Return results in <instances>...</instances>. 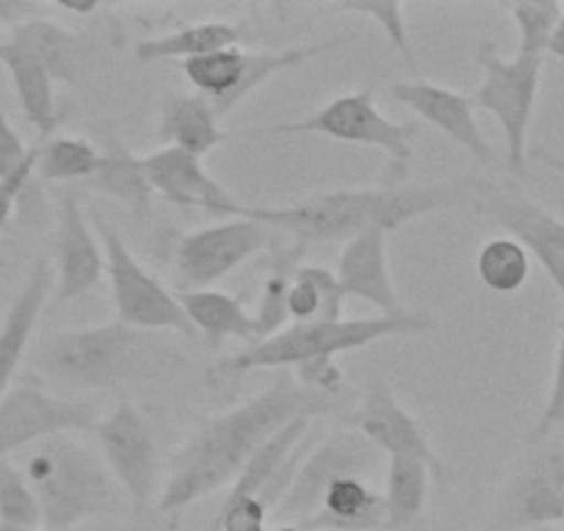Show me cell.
<instances>
[{
	"label": "cell",
	"mask_w": 564,
	"mask_h": 531,
	"mask_svg": "<svg viewBox=\"0 0 564 531\" xmlns=\"http://www.w3.org/2000/svg\"><path fill=\"white\" fill-rule=\"evenodd\" d=\"M547 53L556 58H564V14H562V20H558L556 31H553V40H551V45H547Z\"/></svg>",
	"instance_id": "obj_46"
},
{
	"label": "cell",
	"mask_w": 564,
	"mask_h": 531,
	"mask_svg": "<svg viewBox=\"0 0 564 531\" xmlns=\"http://www.w3.org/2000/svg\"><path fill=\"white\" fill-rule=\"evenodd\" d=\"M31 153H34V148H25L12 122L0 113V181L14 175L31 159Z\"/></svg>",
	"instance_id": "obj_42"
},
{
	"label": "cell",
	"mask_w": 564,
	"mask_h": 531,
	"mask_svg": "<svg viewBox=\"0 0 564 531\" xmlns=\"http://www.w3.org/2000/svg\"><path fill=\"white\" fill-rule=\"evenodd\" d=\"M525 531H564V525H542V529H525Z\"/></svg>",
	"instance_id": "obj_49"
},
{
	"label": "cell",
	"mask_w": 564,
	"mask_h": 531,
	"mask_svg": "<svg viewBox=\"0 0 564 531\" xmlns=\"http://www.w3.org/2000/svg\"><path fill=\"white\" fill-rule=\"evenodd\" d=\"M437 318L430 311H406L401 316L373 318H340V322H307L289 324L282 333L247 346L238 355L221 357L210 366V377L219 382L241 377L249 371H269V368H296L307 360L338 357L344 351L366 349L395 335H426L435 333Z\"/></svg>",
	"instance_id": "obj_5"
},
{
	"label": "cell",
	"mask_w": 564,
	"mask_h": 531,
	"mask_svg": "<svg viewBox=\"0 0 564 531\" xmlns=\"http://www.w3.org/2000/svg\"><path fill=\"white\" fill-rule=\"evenodd\" d=\"M106 252L95 225L80 205L78 192H64L58 199L56 238H53V278L62 302L78 300L102 283Z\"/></svg>",
	"instance_id": "obj_16"
},
{
	"label": "cell",
	"mask_w": 564,
	"mask_h": 531,
	"mask_svg": "<svg viewBox=\"0 0 564 531\" xmlns=\"http://www.w3.org/2000/svg\"><path fill=\"white\" fill-rule=\"evenodd\" d=\"M340 410V399L300 388L291 373H282L247 402L205 419L194 435L172 454L153 512L175 520L192 503L230 487L243 465L274 432L294 419H322Z\"/></svg>",
	"instance_id": "obj_1"
},
{
	"label": "cell",
	"mask_w": 564,
	"mask_h": 531,
	"mask_svg": "<svg viewBox=\"0 0 564 531\" xmlns=\"http://www.w3.org/2000/svg\"><path fill=\"white\" fill-rule=\"evenodd\" d=\"M481 177H454L441 183H379L373 188H338L313 194L282 208L247 205L241 219L260 221L302 243H349L368 230L393 232L421 216L470 208Z\"/></svg>",
	"instance_id": "obj_2"
},
{
	"label": "cell",
	"mask_w": 564,
	"mask_h": 531,
	"mask_svg": "<svg viewBox=\"0 0 564 531\" xmlns=\"http://www.w3.org/2000/svg\"><path fill=\"white\" fill-rule=\"evenodd\" d=\"M318 316H322V291L307 272V266H300L289 291V318H294V324H307L318 322Z\"/></svg>",
	"instance_id": "obj_40"
},
{
	"label": "cell",
	"mask_w": 564,
	"mask_h": 531,
	"mask_svg": "<svg viewBox=\"0 0 564 531\" xmlns=\"http://www.w3.org/2000/svg\"><path fill=\"white\" fill-rule=\"evenodd\" d=\"M159 523H166V520L159 518L155 512H153V518H150V512H148V514H133V520H130V523L108 525V529H102V531H155L159 529Z\"/></svg>",
	"instance_id": "obj_44"
},
{
	"label": "cell",
	"mask_w": 564,
	"mask_h": 531,
	"mask_svg": "<svg viewBox=\"0 0 564 531\" xmlns=\"http://www.w3.org/2000/svg\"><path fill=\"white\" fill-rule=\"evenodd\" d=\"M23 474L36 492L47 531H73L86 520L113 518L130 507L106 459L73 435L36 443L25 454Z\"/></svg>",
	"instance_id": "obj_4"
},
{
	"label": "cell",
	"mask_w": 564,
	"mask_h": 531,
	"mask_svg": "<svg viewBox=\"0 0 564 531\" xmlns=\"http://www.w3.org/2000/svg\"><path fill=\"white\" fill-rule=\"evenodd\" d=\"M100 166V148L89 139L53 137L36 144V181L86 183Z\"/></svg>",
	"instance_id": "obj_30"
},
{
	"label": "cell",
	"mask_w": 564,
	"mask_h": 531,
	"mask_svg": "<svg viewBox=\"0 0 564 531\" xmlns=\"http://www.w3.org/2000/svg\"><path fill=\"white\" fill-rule=\"evenodd\" d=\"M333 9L346 14H360V18L373 20L379 25L388 42L393 45V51L410 64L412 69L417 67L415 51L410 45V31H406L404 20V3L401 0H346V3H335Z\"/></svg>",
	"instance_id": "obj_35"
},
{
	"label": "cell",
	"mask_w": 564,
	"mask_h": 531,
	"mask_svg": "<svg viewBox=\"0 0 564 531\" xmlns=\"http://www.w3.org/2000/svg\"><path fill=\"white\" fill-rule=\"evenodd\" d=\"M34 366L64 388L113 390L175 377L186 366V355L166 333L108 322L47 335L36 349Z\"/></svg>",
	"instance_id": "obj_3"
},
{
	"label": "cell",
	"mask_w": 564,
	"mask_h": 531,
	"mask_svg": "<svg viewBox=\"0 0 564 531\" xmlns=\"http://www.w3.org/2000/svg\"><path fill=\"white\" fill-rule=\"evenodd\" d=\"M305 252L307 243L296 241V238H291V243L274 241V247L269 249V266H265L263 283H260L258 311L252 313L254 327H258V344L289 327L285 324L289 322V291L294 285Z\"/></svg>",
	"instance_id": "obj_27"
},
{
	"label": "cell",
	"mask_w": 564,
	"mask_h": 531,
	"mask_svg": "<svg viewBox=\"0 0 564 531\" xmlns=\"http://www.w3.org/2000/svg\"><path fill=\"white\" fill-rule=\"evenodd\" d=\"M0 531H47V529H42V525H36V529H18V525H0Z\"/></svg>",
	"instance_id": "obj_48"
},
{
	"label": "cell",
	"mask_w": 564,
	"mask_h": 531,
	"mask_svg": "<svg viewBox=\"0 0 564 531\" xmlns=\"http://www.w3.org/2000/svg\"><path fill=\"white\" fill-rule=\"evenodd\" d=\"M241 42H247L243 25L230 23V20H203V23L186 25L172 34L135 42L133 53L141 64L172 62V58L188 62V58L208 56V53L225 51V47H241Z\"/></svg>",
	"instance_id": "obj_26"
},
{
	"label": "cell",
	"mask_w": 564,
	"mask_h": 531,
	"mask_svg": "<svg viewBox=\"0 0 564 531\" xmlns=\"http://www.w3.org/2000/svg\"><path fill=\"white\" fill-rule=\"evenodd\" d=\"M144 172L153 194L177 208H197L219 219H241L247 205L238 203L203 166V159L177 148H161L144 155Z\"/></svg>",
	"instance_id": "obj_18"
},
{
	"label": "cell",
	"mask_w": 564,
	"mask_h": 531,
	"mask_svg": "<svg viewBox=\"0 0 564 531\" xmlns=\"http://www.w3.org/2000/svg\"><path fill=\"white\" fill-rule=\"evenodd\" d=\"M91 225L106 252V274L111 283L117 322L133 329H148V333H177L183 338H194L197 333L188 324L175 291L166 289L153 272H148V266L130 252L122 232L108 225L97 210L91 214Z\"/></svg>",
	"instance_id": "obj_8"
},
{
	"label": "cell",
	"mask_w": 564,
	"mask_h": 531,
	"mask_svg": "<svg viewBox=\"0 0 564 531\" xmlns=\"http://www.w3.org/2000/svg\"><path fill=\"white\" fill-rule=\"evenodd\" d=\"M3 40H7V31L0 29V42H3Z\"/></svg>",
	"instance_id": "obj_50"
},
{
	"label": "cell",
	"mask_w": 564,
	"mask_h": 531,
	"mask_svg": "<svg viewBox=\"0 0 564 531\" xmlns=\"http://www.w3.org/2000/svg\"><path fill=\"white\" fill-rule=\"evenodd\" d=\"M507 12L518 25V56H545L564 9L553 0H520L507 3Z\"/></svg>",
	"instance_id": "obj_33"
},
{
	"label": "cell",
	"mask_w": 564,
	"mask_h": 531,
	"mask_svg": "<svg viewBox=\"0 0 564 531\" xmlns=\"http://www.w3.org/2000/svg\"><path fill=\"white\" fill-rule=\"evenodd\" d=\"M558 432H564V316L558 324V344H556V362H553V382L551 393L545 399V408L536 415L534 426L525 435V446H540L551 441Z\"/></svg>",
	"instance_id": "obj_36"
},
{
	"label": "cell",
	"mask_w": 564,
	"mask_h": 531,
	"mask_svg": "<svg viewBox=\"0 0 564 531\" xmlns=\"http://www.w3.org/2000/svg\"><path fill=\"white\" fill-rule=\"evenodd\" d=\"M219 122V113L208 97L197 91L194 95L172 91L161 102L159 139L164 148H177L194 159H205L230 139V133H225Z\"/></svg>",
	"instance_id": "obj_22"
},
{
	"label": "cell",
	"mask_w": 564,
	"mask_h": 531,
	"mask_svg": "<svg viewBox=\"0 0 564 531\" xmlns=\"http://www.w3.org/2000/svg\"><path fill=\"white\" fill-rule=\"evenodd\" d=\"M470 208L490 219L520 243L545 269L551 283L564 296V221L536 205L512 183L481 181Z\"/></svg>",
	"instance_id": "obj_13"
},
{
	"label": "cell",
	"mask_w": 564,
	"mask_h": 531,
	"mask_svg": "<svg viewBox=\"0 0 564 531\" xmlns=\"http://www.w3.org/2000/svg\"><path fill=\"white\" fill-rule=\"evenodd\" d=\"M529 159H534L536 164H542L545 170H551V172H558V175L564 177V153H553V150L534 148V150H529Z\"/></svg>",
	"instance_id": "obj_45"
},
{
	"label": "cell",
	"mask_w": 564,
	"mask_h": 531,
	"mask_svg": "<svg viewBox=\"0 0 564 531\" xmlns=\"http://www.w3.org/2000/svg\"><path fill=\"white\" fill-rule=\"evenodd\" d=\"M399 106L410 108L415 117L437 128L446 139H452L457 148L474 155L481 166L496 164V150L481 133V124L476 119V102L470 95L452 89V86L430 84V80H401L390 89Z\"/></svg>",
	"instance_id": "obj_17"
},
{
	"label": "cell",
	"mask_w": 564,
	"mask_h": 531,
	"mask_svg": "<svg viewBox=\"0 0 564 531\" xmlns=\"http://www.w3.org/2000/svg\"><path fill=\"white\" fill-rule=\"evenodd\" d=\"M265 531H305V529H302L300 523H276V525H271V529H265Z\"/></svg>",
	"instance_id": "obj_47"
},
{
	"label": "cell",
	"mask_w": 564,
	"mask_h": 531,
	"mask_svg": "<svg viewBox=\"0 0 564 531\" xmlns=\"http://www.w3.org/2000/svg\"><path fill=\"white\" fill-rule=\"evenodd\" d=\"M0 67L12 78L14 97H18L25 122L40 133L42 142L53 139L64 113L58 111L56 80L51 78V73L36 62L34 53L9 36L0 42Z\"/></svg>",
	"instance_id": "obj_21"
},
{
	"label": "cell",
	"mask_w": 564,
	"mask_h": 531,
	"mask_svg": "<svg viewBox=\"0 0 564 531\" xmlns=\"http://www.w3.org/2000/svg\"><path fill=\"white\" fill-rule=\"evenodd\" d=\"M476 274L492 294H518L531 278V254L514 238H490L476 254Z\"/></svg>",
	"instance_id": "obj_31"
},
{
	"label": "cell",
	"mask_w": 564,
	"mask_h": 531,
	"mask_svg": "<svg viewBox=\"0 0 564 531\" xmlns=\"http://www.w3.org/2000/svg\"><path fill=\"white\" fill-rule=\"evenodd\" d=\"M183 313L194 333L203 335L208 344L219 346L227 338L243 340L247 346L258 344V327L254 316L243 307L238 296L225 294V291L203 289V291H175Z\"/></svg>",
	"instance_id": "obj_25"
},
{
	"label": "cell",
	"mask_w": 564,
	"mask_h": 531,
	"mask_svg": "<svg viewBox=\"0 0 564 531\" xmlns=\"http://www.w3.org/2000/svg\"><path fill=\"white\" fill-rule=\"evenodd\" d=\"M0 525H18V529L42 525L36 492L31 490L23 468H18L12 459H0Z\"/></svg>",
	"instance_id": "obj_34"
},
{
	"label": "cell",
	"mask_w": 564,
	"mask_h": 531,
	"mask_svg": "<svg viewBox=\"0 0 564 531\" xmlns=\"http://www.w3.org/2000/svg\"><path fill=\"white\" fill-rule=\"evenodd\" d=\"M307 272H311V278L316 280L318 291H322V316H318V322H340V318H344L346 296L344 291H340L335 272H329L327 266H318V263L307 266Z\"/></svg>",
	"instance_id": "obj_41"
},
{
	"label": "cell",
	"mask_w": 564,
	"mask_h": 531,
	"mask_svg": "<svg viewBox=\"0 0 564 531\" xmlns=\"http://www.w3.org/2000/svg\"><path fill=\"white\" fill-rule=\"evenodd\" d=\"M351 426L384 457L417 459L432 470L437 485L452 479V468L435 452L421 421L399 402L382 373H368L360 404L351 413Z\"/></svg>",
	"instance_id": "obj_15"
},
{
	"label": "cell",
	"mask_w": 564,
	"mask_h": 531,
	"mask_svg": "<svg viewBox=\"0 0 564 531\" xmlns=\"http://www.w3.org/2000/svg\"><path fill=\"white\" fill-rule=\"evenodd\" d=\"M271 509L260 496H227L219 509L216 525L219 531H265L269 529Z\"/></svg>",
	"instance_id": "obj_37"
},
{
	"label": "cell",
	"mask_w": 564,
	"mask_h": 531,
	"mask_svg": "<svg viewBox=\"0 0 564 531\" xmlns=\"http://www.w3.org/2000/svg\"><path fill=\"white\" fill-rule=\"evenodd\" d=\"M84 188L124 205L135 216H148L153 210L155 194L144 172V155H135L133 150L124 148L113 133H102L100 166L84 183Z\"/></svg>",
	"instance_id": "obj_23"
},
{
	"label": "cell",
	"mask_w": 564,
	"mask_h": 531,
	"mask_svg": "<svg viewBox=\"0 0 564 531\" xmlns=\"http://www.w3.org/2000/svg\"><path fill=\"white\" fill-rule=\"evenodd\" d=\"M97 408L47 393L36 382H20L0 399V459L56 435L97 430Z\"/></svg>",
	"instance_id": "obj_14"
},
{
	"label": "cell",
	"mask_w": 564,
	"mask_h": 531,
	"mask_svg": "<svg viewBox=\"0 0 564 531\" xmlns=\"http://www.w3.org/2000/svg\"><path fill=\"white\" fill-rule=\"evenodd\" d=\"M29 194H40V181H36V148L34 153H31V159L25 161L14 175L0 181V232L7 230L14 210H18L20 205H25V197H29Z\"/></svg>",
	"instance_id": "obj_38"
},
{
	"label": "cell",
	"mask_w": 564,
	"mask_h": 531,
	"mask_svg": "<svg viewBox=\"0 0 564 531\" xmlns=\"http://www.w3.org/2000/svg\"><path fill=\"white\" fill-rule=\"evenodd\" d=\"M53 289H56L53 263L47 258H36L31 263L23 289L18 291L9 311L3 313V322H0V399L12 390L20 362L29 355L31 338H34L36 324H40V316Z\"/></svg>",
	"instance_id": "obj_20"
},
{
	"label": "cell",
	"mask_w": 564,
	"mask_h": 531,
	"mask_svg": "<svg viewBox=\"0 0 564 531\" xmlns=\"http://www.w3.org/2000/svg\"><path fill=\"white\" fill-rule=\"evenodd\" d=\"M564 523V443L529 446L498 490L492 512L479 531H525Z\"/></svg>",
	"instance_id": "obj_9"
},
{
	"label": "cell",
	"mask_w": 564,
	"mask_h": 531,
	"mask_svg": "<svg viewBox=\"0 0 564 531\" xmlns=\"http://www.w3.org/2000/svg\"><path fill=\"white\" fill-rule=\"evenodd\" d=\"M51 12V7L45 3H34V0H0V29L14 31L25 23H34L42 20Z\"/></svg>",
	"instance_id": "obj_43"
},
{
	"label": "cell",
	"mask_w": 564,
	"mask_h": 531,
	"mask_svg": "<svg viewBox=\"0 0 564 531\" xmlns=\"http://www.w3.org/2000/svg\"><path fill=\"white\" fill-rule=\"evenodd\" d=\"M274 232L252 219H225L219 225L186 232L177 238L172 252L175 291L210 289L254 254L269 252L274 247Z\"/></svg>",
	"instance_id": "obj_11"
},
{
	"label": "cell",
	"mask_w": 564,
	"mask_h": 531,
	"mask_svg": "<svg viewBox=\"0 0 564 531\" xmlns=\"http://www.w3.org/2000/svg\"><path fill=\"white\" fill-rule=\"evenodd\" d=\"M97 443L133 514H148L161 496V459L153 426L130 399H119L97 421Z\"/></svg>",
	"instance_id": "obj_10"
},
{
	"label": "cell",
	"mask_w": 564,
	"mask_h": 531,
	"mask_svg": "<svg viewBox=\"0 0 564 531\" xmlns=\"http://www.w3.org/2000/svg\"><path fill=\"white\" fill-rule=\"evenodd\" d=\"M241 133H247V137L249 133H316V137L335 139V142L382 150L388 155V172H384L382 183L395 186V183H404L406 172H410L412 155H415L412 139H415L417 128L384 117L382 108L377 106L373 89H355L335 97L305 119L265 124V128H247Z\"/></svg>",
	"instance_id": "obj_6"
},
{
	"label": "cell",
	"mask_w": 564,
	"mask_h": 531,
	"mask_svg": "<svg viewBox=\"0 0 564 531\" xmlns=\"http://www.w3.org/2000/svg\"><path fill=\"white\" fill-rule=\"evenodd\" d=\"M432 470L417 459L388 457L384 470V525L382 531H410L417 525L430 498Z\"/></svg>",
	"instance_id": "obj_28"
},
{
	"label": "cell",
	"mask_w": 564,
	"mask_h": 531,
	"mask_svg": "<svg viewBox=\"0 0 564 531\" xmlns=\"http://www.w3.org/2000/svg\"><path fill=\"white\" fill-rule=\"evenodd\" d=\"M305 531H382L384 501L368 479H338L324 492L322 507L300 523Z\"/></svg>",
	"instance_id": "obj_24"
},
{
	"label": "cell",
	"mask_w": 564,
	"mask_h": 531,
	"mask_svg": "<svg viewBox=\"0 0 564 531\" xmlns=\"http://www.w3.org/2000/svg\"><path fill=\"white\" fill-rule=\"evenodd\" d=\"M7 36L34 53L36 62L51 73L56 84H75L78 80L80 53H84L80 40L58 23H53L51 18L20 25V29L9 31Z\"/></svg>",
	"instance_id": "obj_29"
},
{
	"label": "cell",
	"mask_w": 564,
	"mask_h": 531,
	"mask_svg": "<svg viewBox=\"0 0 564 531\" xmlns=\"http://www.w3.org/2000/svg\"><path fill=\"white\" fill-rule=\"evenodd\" d=\"M476 64L481 69V84L476 86V108L498 119L507 144V170L514 181H523L529 172V128L534 117L536 95L542 80L540 56L503 58L496 42L485 40L476 47Z\"/></svg>",
	"instance_id": "obj_7"
},
{
	"label": "cell",
	"mask_w": 564,
	"mask_h": 531,
	"mask_svg": "<svg viewBox=\"0 0 564 531\" xmlns=\"http://www.w3.org/2000/svg\"><path fill=\"white\" fill-rule=\"evenodd\" d=\"M344 296L368 302L379 311V316H401L406 307L395 294L393 274L388 266V232L368 230L351 238L338 258L335 269Z\"/></svg>",
	"instance_id": "obj_19"
},
{
	"label": "cell",
	"mask_w": 564,
	"mask_h": 531,
	"mask_svg": "<svg viewBox=\"0 0 564 531\" xmlns=\"http://www.w3.org/2000/svg\"><path fill=\"white\" fill-rule=\"evenodd\" d=\"M243 56H247L243 47H225V51L208 53V56L188 58L181 64V69L188 84L197 89V95L208 97L214 108H219L241 80Z\"/></svg>",
	"instance_id": "obj_32"
},
{
	"label": "cell",
	"mask_w": 564,
	"mask_h": 531,
	"mask_svg": "<svg viewBox=\"0 0 564 531\" xmlns=\"http://www.w3.org/2000/svg\"><path fill=\"white\" fill-rule=\"evenodd\" d=\"M382 465V452L371 446L357 430H340L307 448L291 479L289 490L276 503L274 518L282 523H305L318 512L324 492L338 479H366Z\"/></svg>",
	"instance_id": "obj_12"
},
{
	"label": "cell",
	"mask_w": 564,
	"mask_h": 531,
	"mask_svg": "<svg viewBox=\"0 0 564 531\" xmlns=\"http://www.w3.org/2000/svg\"><path fill=\"white\" fill-rule=\"evenodd\" d=\"M291 377L296 379V384L311 393L318 395H333V399H340L344 393L346 377L340 371V366L335 362V357H322V360H307L302 366L294 368Z\"/></svg>",
	"instance_id": "obj_39"
}]
</instances>
